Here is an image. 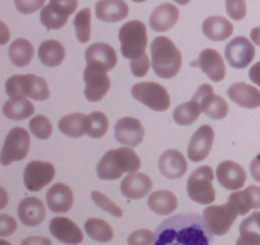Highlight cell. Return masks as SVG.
Segmentation results:
<instances>
[{"label":"cell","mask_w":260,"mask_h":245,"mask_svg":"<svg viewBox=\"0 0 260 245\" xmlns=\"http://www.w3.org/2000/svg\"><path fill=\"white\" fill-rule=\"evenodd\" d=\"M213 236L203 216L179 213L157 226L152 245H212Z\"/></svg>","instance_id":"cell-1"},{"label":"cell","mask_w":260,"mask_h":245,"mask_svg":"<svg viewBox=\"0 0 260 245\" xmlns=\"http://www.w3.org/2000/svg\"><path fill=\"white\" fill-rule=\"evenodd\" d=\"M141 167L139 155L131 147H119L109 150L99 160L96 173L102 180H117L124 173H136Z\"/></svg>","instance_id":"cell-2"},{"label":"cell","mask_w":260,"mask_h":245,"mask_svg":"<svg viewBox=\"0 0 260 245\" xmlns=\"http://www.w3.org/2000/svg\"><path fill=\"white\" fill-rule=\"evenodd\" d=\"M151 65L155 74L162 79H172L182 69L183 56L170 38L159 36L150 47Z\"/></svg>","instance_id":"cell-3"},{"label":"cell","mask_w":260,"mask_h":245,"mask_svg":"<svg viewBox=\"0 0 260 245\" xmlns=\"http://www.w3.org/2000/svg\"><path fill=\"white\" fill-rule=\"evenodd\" d=\"M5 93L12 97H28L33 101H46L50 98L47 81L32 74L13 75L5 81Z\"/></svg>","instance_id":"cell-4"},{"label":"cell","mask_w":260,"mask_h":245,"mask_svg":"<svg viewBox=\"0 0 260 245\" xmlns=\"http://www.w3.org/2000/svg\"><path fill=\"white\" fill-rule=\"evenodd\" d=\"M122 56L127 60H136L145 55L147 46L146 25L140 20H129L118 33Z\"/></svg>","instance_id":"cell-5"},{"label":"cell","mask_w":260,"mask_h":245,"mask_svg":"<svg viewBox=\"0 0 260 245\" xmlns=\"http://www.w3.org/2000/svg\"><path fill=\"white\" fill-rule=\"evenodd\" d=\"M213 170L208 165L197 168L188 179L187 192L192 201L200 205H211L216 198Z\"/></svg>","instance_id":"cell-6"},{"label":"cell","mask_w":260,"mask_h":245,"mask_svg":"<svg viewBox=\"0 0 260 245\" xmlns=\"http://www.w3.org/2000/svg\"><path fill=\"white\" fill-rule=\"evenodd\" d=\"M131 94L136 101L155 112H164L170 107V96L168 90L154 81L135 84Z\"/></svg>","instance_id":"cell-7"},{"label":"cell","mask_w":260,"mask_h":245,"mask_svg":"<svg viewBox=\"0 0 260 245\" xmlns=\"http://www.w3.org/2000/svg\"><path fill=\"white\" fill-rule=\"evenodd\" d=\"M30 147L29 134L23 127H14L8 132L2 147L0 162L3 165H10L14 162L25 159Z\"/></svg>","instance_id":"cell-8"},{"label":"cell","mask_w":260,"mask_h":245,"mask_svg":"<svg viewBox=\"0 0 260 245\" xmlns=\"http://www.w3.org/2000/svg\"><path fill=\"white\" fill-rule=\"evenodd\" d=\"M108 71L103 68L86 64L83 79L85 81V98L89 102H99L106 97L111 89V79L107 75Z\"/></svg>","instance_id":"cell-9"},{"label":"cell","mask_w":260,"mask_h":245,"mask_svg":"<svg viewBox=\"0 0 260 245\" xmlns=\"http://www.w3.org/2000/svg\"><path fill=\"white\" fill-rule=\"evenodd\" d=\"M238 215L239 213L230 203L220 206H208L203 211V219L213 235L216 236H223L225 234H228L233 224L235 223Z\"/></svg>","instance_id":"cell-10"},{"label":"cell","mask_w":260,"mask_h":245,"mask_svg":"<svg viewBox=\"0 0 260 245\" xmlns=\"http://www.w3.org/2000/svg\"><path fill=\"white\" fill-rule=\"evenodd\" d=\"M192 99L201 104L202 112L210 118L220 121V119L226 118V116L229 114L228 102L222 97L216 96L210 84H202L197 89Z\"/></svg>","instance_id":"cell-11"},{"label":"cell","mask_w":260,"mask_h":245,"mask_svg":"<svg viewBox=\"0 0 260 245\" xmlns=\"http://www.w3.org/2000/svg\"><path fill=\"white\" fill-rule=\"evenodd\" d=\"M55 167L48 162L33 160L27 164L23 174V182L30 192H38L50 185L55 178Z\"/></svg>","instance_id":"cell-12"},{"label":"cell","mask_w":260,"mask_h":245,"mask_svg":"<svg viewBox=\"0 0 260 245\" xmlns=\"http://www.w3.org/2000/svg\"><path fill=\"white\" fill-rule=\"evenodd\" d=\"M225 57L233 68H246V66H249V64L253 63L254 57H255L254 43L243 36L235 37L226 46Z\"/></svg>","instance_id":"cell-13"},{"label":"cell","mask_w":260,"mask_h":245,"mask_svg":"<svg viewBox=\"0 0 260 245\" xmlns=\"http://www.w3.org/2000/svg\"><path fill=\"white\" fill-rule=\"evenodd\" d=\"M193 68H200L215 83H220L226 76V65L221 53L213 48H206L200 53V57L193 61Z\"/></svg>","instance_id":"cell-14"},{"label":"cell","mask_w":260,"mask_h":245,"mask_svg":"<svg viewBox=\"0 0 260 245\" xmlns=\"http://www.w3.org/2000/svg\"><path fill=\"white\" fill-rule=\"evenodd\" d=\"M215 140V131L210 125H202L190 139L188 145V158L192 162L200 163L210 155Z\"/></svg>","instance_id":"cell-15"},{"label":"cell","mask_w":260,"mask_h":245,"mask_svg":"<svg viewBox=\"0 0 260 245\" xmlns=\"http://www.w3.org/2000/svg\"><path fill=\"white\" fill-rule=\"evenodd\" d=\"M114 136L119 144L128 147H136L144 140L145 129L139 119L123 117L114 125Z\"/></svg>","instance_id":"cell-16"},{"label":"cell","mask_w":260,"mask_h":245,"mask_svg":"<svg viewBox=\"0 0 260 245\" xmlns=\"http://www.w3.org/2000/svg\"><path fill=\"white\" fill-rule=\"evenodd\" d=\"M218 183L226 190L236 191L244 187L246 182V172L240 164L233 160H225L216 169Z\"/></svg>","instance_id":"cell-17"},{"label":"cell","mask_w":260,"mask_h":245,"mask_svg":"<svg viewBox=\"0 0 260 245\" xmlns=\"http://www.w3.org/2000/svg\"><path fill=\"white\" fill-rule=\"evenodd\" d=\"M50 231L58 241L63 244L79 245L84 239L80 228L70 219L63 216H56L50 221Z\"/></svg>","instance_id":"cell-18"},{"label":"cell","mask_w":260,"mask_h":245,"mask_svg":"<svg viewBox=\"0 0 260 245\" xmlns=\"http://www.w3.org/2000/svg\"><path fill=\"white\" fill-rule=\"evenodd\" d=\"M159 169L168 179H179L188 170L187 159L178 150H167L159 159Z\"/></svg>","instance_id":"cell-19"},{"label":"cell","mask_w":260,"mask_h":245,"mask_svg":"<svg viewBox=\"0 0 260 245\" xmlns=\"http://www.w3.org/2000/svg\"><path fill=\"white\" fill-rule=\"evenodd\" d=\"M230 203L239 215H246L251 210H260V187L249 186L244 191H236L229 196Z\"/></svg>","instance_id":"cell-20"},{"label":"cell","mask_w":260,"mask_h":245,"mask_svg":"<svg viewBox=\"0 0 260 245\" xmlns=\"http://www.w3.org/2000/svg\"><path fill=\"white\" fill-rule=\"evenodd\" d=\"M152 190V180L144 173H131L121 183V192L129 200H141Z\"/></svg>","instance_id":"cell-21"},{"label":"cell","mask_w":260,"mask_h":245,"mask_svg":"<svg viewBox=\"0 0 260 245\" xmlns=\"http://www.w3.org/2000/svg\"><path fill=\"white\" fill-rule=\"evenodd\" d=\"M46 202L52 212L65 213L73 207L74 193L69 186L63 183H56L51 186V188L46 193Z\"/></svg>","instance_id":"cell-22"},{"label":"cell","mask_w":260,"mask_h":245,"mask_svg":"<svg viewBox=\"0 0 260 245\" xmlns=\"http://www.w3.org/2000/svg\"><path fill=\"white\" fill-rule=\"evenodd\" d=\"M18 216L23 225L35 228L46 218V208L42 201L36 197H27L18 205Z\"/></svg>","instance_id":"cell-23"},{"label":"cell","mask_w":260,"mask_h":245,"mask_svg":"<svg viewBox=\"0 0 260 245\" xmlns=\"http://www.w3.org/2000/svg\"><path fill=\"white\" fill-rule=\"evenodd\" d=\"M85 61L86 64L101 66L104 70L109 71L117 64L116 50L112 46H109L108 43H93L85 51Z\"/></svg>","instance_id":"cell-24"},{"label":"cell","mask_w":260,"mask_h":245,"mask_svg":"<svg viewBox=\"0 0 260 245\" xmlns=\"http://www.w3.org/2000/svg\"><path fill=\"white\" fill-rule=\"evenodd\" d=\"M179 9L170 3H162L150 15V27L155 32H167L177 24Z\"/></svg>","instance_id":"cell-25"},{"label":"cell","mask_w":260,"mask_h":245,"mask_svg":"<svg viewBox=\"0 0 260 245\" xmlns=\"http://www.w3.org/2000/svg\"><path fill=\"white\" fill-rule=\"evenodd\" d=\"M128 13V4L124 0H98L95 5L96 17L104 23L121 22Z\"/></svg>","instance_id":"cell-26"},{"label":"cell","mask_w":260,"mask_h":245,"mask_svg":"<svg viewBox=\"0 0 260 245\" xmlns=\"http://www.w3.org/2000/svg\"><path fill=\"white\" fill-rule=\"evenodd\" d=\"M228 96L231 101L243 108L254 109L260 107V90L245 83H236L229 88Z\"/></svg>","instance_id":"cell-27"},{"label":"cell","mask_w":260,"mask_h":245,"mask_svg":"<svg viewBox=\"0 0 260 245\" xmlns=\"http://www.w3.org/2000/svg\"><path fill=\"white\" fill-rule=\"evenodd\" d=\"M202 32L208 40L221 42L225 41L233 35L234 25L230 20L220 15L208 17L202 23Z\"/></svg>","instance_id":"cell-28"},{"label":"cell","mask_w":260,"mask_h":245,"mask_svg":"<svg viewBox=\"0 0 260 245\" xmlns=\"http://www.w3.org/2000/svg\"><path fill=\"white\" fill-rule=\"evenodd\" d=\"M35 113V106L25 97H12L3 106V114L12 121L30 118Z\"/></svg>","instance_id":"cell-29"},{"label":"cell","mask_w":260,"mask_h":245,"mask_svg":"<svg viewBox=\"0 0 260 245\" xmlns=\"http://www.w3.org/2000/svg\"><path fill=\"white\" fill-rule=\"evenodd\" d=\"M147 206L156 215H170L178 207V198L173 192L167 190H160L152 192L147 200Z\"/></svg>","instance_id":"cell-30"},{"label":"cell","mask_w":260,"mask_h":245,"mask_svg":"<svg viewBox=\"0 0 260 245\" xmlns=\"http://www.w3.org/2000/svg\"><path fill=\"white\" fill-rule=\"evenodd\" d=\"M66 51L61 42L56 40H47L38 47V58L43 65L48 68H56L65 60Z\"/></svg>","instance_id":"cell-31"},{"label":"cell","mask_w":260,"mask_h":245,"mask_svg":"<svg viewBox=\"0 0 260 245\" xmlns=\"http://www.w3.org/2000/svg\"><path fill=\"white\" fill-rule=\"evenodd\" d=\"M236 245H260V212H254L244 219Z\"/></svg>","instance_id":"cell-32"},{"label":"cell","mask_w":260,"mask_h":245,"mask_svg":"<svg viewBox=\"0 0 260 245\" xmlns=\"http://www.w3.org/2000/svg\"><path fill=\"white\" fill-rule=\"evenodd\" d=\"M8 55H9L10 61L14 64L18 68H23L30 64L35 56V48H33L32 43L25 38H17L13 41L8 50Z\"/></svg>","instance_id":"cell-33"},{"label":"cell","mask_w":260,"mask_h":245,"mask_svg":"<svg viewBox=\"0 0 260 245\" xmlns=\"http://www.w3.org/2000/svg\"><path fill=\"white\" fill-rule=\"evenodd\" d=\"M88 116L83 113L66 114L58 122V129L63 135L73 139H79L86 134Z\"/></svg>","instance_id":"cell-34"},{"label":"cell","mask_w":260,"mask_h":245,"mask_svg":"<svg viewBox=\"0 0 260 245\" xmlns=\"http://www.w3.org/2000/svg\"><path fill=\"white\" fill-rule=\"evenodd\" d=\"M201 112V104L196 102L194 99H190L189 102L179 104L177 108L173 112V119L175 124L180 125V126H189V125L194 124L197 118L200 117Z\"/></svg>","instance_id":"cell-35"},{"label":"cell","mask_w":260,"mask_h":245,"mask_svg":"<svg viewBox=\"0 0 260 245\" xmlns=\"http://www.w3.org/2000/svg\"><path fill=\"white\" fill-rule=\"evenodd\" d=\"M85 231L88 236L98 243H109L113 239V230L107 221L102 219L91 218L86 220Z\"/></svg>","instance_id":"cell-36"},{"label":"cell","mask_w":260,"mask_h":245,"mask_svg":"<svg viewBox=\"0 0 260 245\" xmlns=\"http://www.w3.org/2000/svg\"><path fill=\"white\" fill-rule=\"evenodd\" d=\"M76 38L80 43L89 42L91 37V12L89 8L81 9L74 18Z\"/></svg>","instance_id":"cell-37"},{"label":"cell","mask_w":260,"mask_h":245,"mask_svg":"<svg viewBox=\"0 0 260 245\" xmlns=\"http://www.w3.org/2000/svg\"><path fill=\"white\" fill-rule=\"evenodd\" d=\"M109 127L108 118L102 112H91L88 116L86 124V135L93 139H101L107 134Z\"/></svg>","instance_id":"cell-38"},{"label":"cell","mask_w":260,"mask_h":245,"mask_svg":"<svg viewBox=\"0 0 260 245\" xmlns=\"http://www.w3.org/2000/svg\"><path fill=\"white\" fill-rule=\"evenodd\" d=\"M68 19L69 17L56 12L55 9H52V7L50 4L45 5L41 9L40 20L43 24V27H46L47 29H61V28L66 25Z\"/></svg>","instance_id":"cell-39"},{"label":"cell","mask_w":260,"mask_h":245,"mask_svg":"<svg viewBox=\"0 0 260 245\" xmlns=\"http://www.w3.org/2000/svg\"><path fill=\"white\" fill-rule=\"evenodd\" d=\"M29 130L40 140H47L52 135V124L45 116H35L29 122Z\"/></svg>","instance_id":"cell-40"},{"label":"cell","mask_w":260,"mask_h":245,"mask_svg":"<svg viewBox=\"0 0 260 245\" xmlns=\"http://www.w3.org/2000/svg\"><path fill=\"white\" fill-rule=\"evenodd\" d=\"M91 200H93V202L95 203L101 210L111 213L114 218H122V216H123L122 208L118 207L113 201L109 200L104 193L99 192V191H93V192H91Z\"/></svg>","instance_id":"cell-41"},{"label":"cell","mask_w":260,"mask_h":245,"mask_svg":"<svg viewBox=\"0 0 260 245\" xmlns=\"http://www.w3.org/2000/svg\"><path fill=\"white\" fill-rule=\"evenodd\" d=\"M226 12L234 20H241L246 15L245 0H226Z\"/></svg>","instance_id":"cell-42"},{"label":"cell","mask_w":260,"mask_h":245,"mask_svg":"<svg viewBox=\"0 0 260 245\" xmlns=\"http://www.w3.org/2000/svg\"><path fill=\"white\" fill-rule=\"evenodd\" d=\"M128 245H152L155 241V233L147 229H140L128 236Z\"/></svg>","instance_id":"cell-43"},{"label":"cell","mask_w":260,"mask_h":245,"mask_svg":"<svg viewBox=\"0 0 260 245\" xmlns=\"http://www.w3.org/2000/svg\"><path fill=\"white\" fill-rule=\"evenodd\" d=\"M150 65H151V63H150L149 60V56L145 53V55H142L141 57L136 58V60H131L129 68H131L132 74H134L136 78H142V76H145L147 74V71H149L150 69Z\"/></svg>","instance_id":"cell-44"},{"label":"cell","mask_w":260,"mask_h":245,"mask_svg":"<svg viewBox=\"0 0 260 245\" xmlns=\"http://www.w3.org/2000/svg\"><path fill=\"white\" fill-rule=\"evenodd\" d=\"M46 0H14L15 8L22 14H32L43 7Z\"/></svg>","instance_id":"cell-45"},{"label":"cell","mask_w":260,"mask_h":245,"mask_svg":"<svg viewBox=\"0 0 260 245\" xmlns=\"http://www.w3.org/2000/svg\"><path fill=\"white\" fill-rule=\"evenodd\" d=\"M50 5L60 14L69 17L78 8V0H50Z\"/></svg>","instance_id":"cell-46"},{"label":"cell","mask_w":260,"mask_h":245,"mask_svg":"<svg viewBox=\"0 0 260 245\" xmlns=\"http://www.w3.org/2000/svg\"><path fill=\"white\" fill-rule=\"evenodd\" d=\"M17 230V221L9 215H0V236L5 238V236H9L12 234L15 233Z\"/></svg>","instance_id":"cell-47"},{"label":"cell","mask_w":260,"mask_h":245,"mask_svg":"<svg viewBox=\"0 0 260 245\" xmlns=\"http://www.w3.org/2000/svg\"><path fill=\"white\" fill-rule=\"evenodd\" d=\"M20 245H52V243L50 239L45 238V236H29V238L24 239Z\"/></svg>","instance_id":"cell-48"},{"label":"cell","mask_w":260,"mask_h":245,"mask_svg":"<svg viewBox=\"0 0 260 245\" xmlns=\"http://www.w3.org/2000/svg\"><path fill=\"white\" fill-rule=\"evenodd\" d=\"M250 173L251 177L254 178V180L260 183V154L256 155V157L254 158L253 162H251Z\"/></svg>","instance_id":"cell-49"},{"label":"cell","mask_w":260,"mask_h":245,"mask_svg":"<svg viewBox=\"0 0 260 245\" xmlns=\"http://www.w3.org/2000/svg\"><path fill=\"white\" fill-rule=\"evenodd\" d=\"M249 78L260 88V61L251 66L250 70H249Z\"/></svg>","instance_id":"cell-50"},{"label":"cell","mask_w":260,"mask_h":245,"mask_svg":"<svg viewBox=\"0 0 260 245\" xmlns=\"http://www.w3.org/2000/svg\"><path fill=\"white\" fill-rule=\"evenodd\" d=\"M250 37H251V41H253L255 45L260 46V27H256L254 28L253 30L250 32Z\"/></svg>","instance_id":"cell-51"},{"label":"cell","mask_w":260,"mask_h":245,"mask_svg":"<svg viewBox=\"0 0 260 245\" xmlns=\"http://www.w3.org/2000/svg\"><path fill=\"white\" fill-rule=\"evenodd\" d=\"M174 2L178 3V4H180V5H187V4H189L190 0H174Z\"/></svg>","instance_id":"cell-52"},{"label":"cell","mask_w":260,"mask_h":245,"mask_svg":"<svg viewBox=\"0 0 260 245\" xmlns=\"http://www.w3.org/2000/svg\"><path fill=\"white\" fill-rule=\"evenodd\" d=\"M0 245H12V244H9L8 241H5V240H0Z\"/></svg>","instance_id":"cell-53"},{"label":"cell","mask_w":260,"mask_h":245,"mask_svg":"<svg viewBox=\"0 0 260 245\" xmlns=\"http://www.w3.org/2000/svg\"><path fill=\"white\" fill-rule=\"evenodd\" d=\"M132 2H135V3H142V2H146V0H132Z\"/></svg>","instance_id":"cell-54"}]
</instances>
